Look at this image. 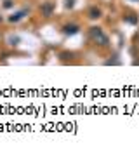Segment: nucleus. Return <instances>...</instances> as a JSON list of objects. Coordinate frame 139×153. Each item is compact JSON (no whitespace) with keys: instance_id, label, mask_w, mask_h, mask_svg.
<instances>
[{"instance_id":"obj_1","label":"nucleus","mask_w":139,"mask_h":153,"mask_svg":"<svg viewBox=\"0 0 139 153\" xmlns=\"http://www.w3.org/2000/svg\"><path fill=\"white\" fill-rule=\"evenodd\" d=\"M89 37L92 38L94 44H97L101 47H108V44H110L108 35H104V31L101 28H97V26H92V28L89 30Z\"/></svg>"},{"instance_id":"obj_2","label":"nucleus","mask_w":139,"mask_h":153,"mask_svg":"<svg viewBox=\"0 0 139 153\" xmlns=\"http://www.w3.org/2000/svg\"><path fill=\"white\" fill-rule=\"evenodd\" d=\"M54 10H56L54 2H44V4L40 5V12H42L44 18H51V16L54 14Z\"/></svg>"},{"instance_id":"obj_3","label":"nucleus","mask_w":139,"mask_h":153,"mask_svg":"<svg viewBox=\"0 0 139 153\" xmlns=\"http://www.w3.org/2000/svg\"><path fill=\"white\" fill-rule=\"evenodd\" d=\"M26 14H28V9L18 10V12H14L12 16H9V21H10V23H19L21 19H23V18H25V16H26Z\"/></svg>"},{"instance_id":"obj_4","label":"nucleus","mask_w":139,"mask_h":153,"mask_svg":"<svg viewBox=\"0 0 139 153\" xmlns=\"http://www.w3.org/2000/svg\"><path fill=\"white\" fill-rule=\"evenodd\" d=\"M78 30H80L78 25H65L63 26V33L65 35H75V33H78Z\"/></svg>"},{"instance_id":"obj_5","label":"nucleus","mask_w":139,"mask_h":153,"mask_svg":"<svg viewBox=\"0 0 139 153\" xmlns=\"http://www.w3.org/2000/svg\"><path fill=\"white\" fill-rule=\"evenodd\" d=\"M101 16H103V10L99 9V7H96V5H94V7L89 9V19H99Z\"/></svg>"},{"instance_id":"obj_6","label":"nucleus","mask_w":139,"mask_h":153,"mask_svg":"<svg viewBox=\"0 0 139 153\" xmlns=\"http://www.w3.org/2000/svg\"><path fill=\"white\" fill-rule=\"evenodd\" d=\"M123 21H127V23H130V25H136V23H138V18H134V16H125Z\"/></svg>"},{"instance_id":"obj_7","label":"nucleus","mask_w":139,"mask_h":153,"mask_svg":"<svg viewBox=\"0 0 139 153\" xmlns=\"http://www.w3.org/2000/svg\"><path fill=\"white\" fill-rule=\"evenodd\" d=\"M75 5V0H65V7L66 9H71Z\"/></svg>"},{"instance_id":"obj_8","label":"nucleus","mask_w":139,"mask_h":153,"mask_svg":"<svg viewBox=\"0 0 139 153\" xmlns=\"http://www.w3.org/2000/svg\"><path fill=\"white\" fill-rule=\"evenodd\" d=\"M12 5H14V2H12V0H4V7H5V9H10Z\"/></svg>"},{"instance_id":"obj_9","label":"nucleus","mask_w":139,"mask_h":153,"mask_svg":"<svg viewBox=\"0 0 139 153\" xmlns=\"http://www.w3.org/2000/svg\"><path fill=\"white\" fill-rule=\"evenodd\" d=\"M9 42L12 44V45H16V44L19 42V38H18V37H12V38H9Z\"/></svg>"},{"instance_id":"obj_10","label":"nucleus","mask_w":139,"mask_h":153,"mask_svg":"<svg viewBox=\"0 0 139 153\" xmlns=\"http://www.w3.org/2000/svg\"><path fill=\"white\" fill-rule=\"evenodd\" d=\"M2 21H4V18H2V16H0V23H2Z\"/></svg>"}]
</instances>
